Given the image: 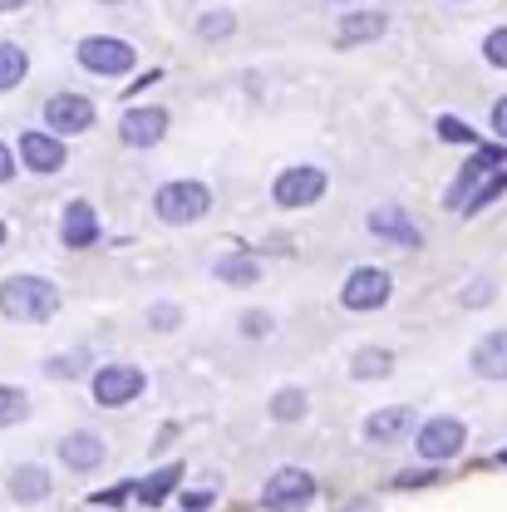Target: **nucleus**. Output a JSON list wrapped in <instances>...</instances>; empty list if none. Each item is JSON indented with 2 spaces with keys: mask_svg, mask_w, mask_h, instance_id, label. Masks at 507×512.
I'll list each match as a JSON object with an SVG mask.
<instances>
[{
  "mask_svg": "<svg viewBox=\"0 0 507 512\" xmlns=\"http://www.w3.org/2000/svg\"><path fill=\"white\" fill-rule=\"evenodd\" d=\"M104 5H119V0H104Z\"/></svg>",
  "mask_w": 507,
  "mask_h": 512,
  "instance_id": "nucleus-38",
  "label": "nucleus"
},
{
  "mask_svg": "<svg viewBox=\"0 0 507 512\" xmlns=\"http://www.w3.org/2000/svg\"><path fill=\"white\" fill-rule=\"evenodd\" d=\"M271 419H281V424L306 419V394H301V389H281V394L271 399Z\"/></svg>",
  "mask_w": 507,
  "mask_h": 512,
  "instance_id": "nucleus-24",
  "label": "nucleus"
},
{
  "mask_svg": "<svg viewBox=\"0 0 507 512\" xmlns=\"http://www.w3.org/2000/svg\"><path fill=\"white\" fill-rule=\"evenodd\" d=\"M325 188H330V178L320 168H286L276 178L271 197H276V207H311V202L325 197Z\"/></svg>",
  "mask_w": 507,
  "mask_h": 512,
  "instance_id": "nucleus-6",
  "label": "nucleus"
},
{
  "mask_svg": "<svg viewBox=\"0 0 507 512\" xmlns=\"http://www.w3.org/2000/svg\"><path fill=\"white\" fill-rule=\"evenodd\" d=\"M15 178V153H10V143H0V183H10Z\"/></svg>",
  "mask_w": 507,
  "mask_h": 512,
  "instance_id": "nucleus-31",
  "label": "nucleus"
},
{
  "mask_svg": "<svg viewBox=\"0 0 507 512\" xmlns=\"http://www.w3.org/2000/svg\"><path fill=\"white\" fill-rule=\"evenodd\" d=\"M493 128H498V138L507 143V99H498V104H493Z\"/></svg>",
  "mask_w": 507,
  "mask_h": 512,
  "instance_id": "nucleus-33",
  "label": "nucleus"
},
{
  "mask_svg": "<svg viewBox=\"0 0 507 512\" xmlns=\"http://www.w3.org/2000/svg\"><path fill=\"white\" fill-rule=\"evenodd\" d=\"M370 232L384 237V242H399V247H419V227H414V217L404 207H380L370 217Z\"/></svg>",
  "mask_w": 507,
  "mask_h": 512,
  "instance_id": "nucleus-13",
  "label": "nucleus"
},
{
  "mask_svg": "<svg viewBox=\"0 0 507 512\" xmlns=\"http://www.w3.org/2000/svg\"><path fill=\"white\" fill-rule=\"evenodd\" d=\"M0 311L10 320H50L60 311V291L45 276H10L0 281Z\"/></svg>",
  "mask_w": 507,
  "mask_h": 512,
  "instance_id": "nucleus-1",
  "label": "nucleus"
},
{
  "mask_svg": "<svg viewBox=\"0 0 507 512\" xmlns=\"http://www.w3.org/2000/svg\"><path fill=\"white\" fill-rule=\"evenodd\" d=\"M384 20L380 10H355V15H345L340 20V45H360V40H380L384 35Z\"/></svg>",
  "mask_w": 507,
  "mask_h": 512,
  "instance_id": "nucleus-18",
  "label": "nucleus"
},
{
  "mask_svg": "<svg viewBox=\"0 0 507 512\" xmlns=\"http://www.w3.org/2000/svg\"><path fill=\"white\" fill-rule=\"evenodd\" d=\"M25 74H30V55H25L20 45L0 40V94L15 89V84H25Z\"/></svg>",
  "mask_w": 507,
  "mask_h": 512,
  "instance_id": "nucleus-21",
  "label": "nucleus"
},
{
  "mask_svg": "<svg viewBox=\"0 0 507 512\" xmlns=\"http://www.w3.org/2000/svg\"><path fill=\"white\" fill-rule=\"evenodd\" d=\"M178 483H183V463H163V468H153V473L138 483V503H163Z\"/></svg>",
  "mask_w": 507,
  "mask_h": 512,
  "instance_id": "nucleus-19",
  "label": "nucleus"
},
{
  "mask_svg": "<svg viewBox=\"0 0 507 512\" xmlns=\"http://www.w3.org/2000/svg\"><path fill=\"white\" fill-rule=\"evenodd\" d=\"M311 498H316V478H311L306 468H281V473H271V483H266V493H261L266 512H306Z\"/></svg>",
  "mask_w": 507,
  "mask_h": 512,
  "instance_id": "nucleus-4",
  "label": "nucleus"
},
{
  "mask_svg": "<svg viewBox=\"0 0 507 512\" xmlns=\"http://www.w3.org/2000/svg\"><path fill=\"white\" fill-rule=\"evenodd\" d=\"M25 414H30V399H25L20 389L0 384V429H5V424H20Z\"/></svg>",
  "mask_w": 507,
  "mask_h": 512,
  "instance_id": "nucleus-26",
  "label": "nucleus"
},
{
  "mask_svg": "<svg viewBox=\"0 0 507 512\" xmlns=\"http://www.w3.org/2000/svg\"><path fill=\"white\" fill-rule=\"evenodd\" d=\"M153 212H158L163 222H173V227H188V222H197V217H207V212H212V188H207V183H197V178L163 183L158 197H153Z\"/></svg>",
  "mask_w": 507,
  "mask_h": 512,
  "instance_id": "nucleus-2",
  "label": "nucleus"
},
{
  "mask_svg": "<svg viewBox=\"0 0 507 512\" xmlns=\"http://www.w3.org/2000/svg\"><path fill=\"white\" fill-rule=\"evenodd\" d=\"M183 508H188V512H207V508H212V493H183Z\"/></svg>",
  "mask_w": 507,
  "mask_h": 512,
  "instance_id": "nucleus-32",
  "label": "nucleus"
},
{
  "mask_svg": "<svg viewBox=\"0 0 507 512\" xmlns=\"http://www.w3.org/2000/svg\"><path fill=\"white\" fill-rule=\"evenodd\" d=\"M498 458H503V463H507V448H503V453H498Z\"/></svg>",
  "mask_w": 507,
  "mask_h": 512,
  "instance_id": "nucleus-37",
  "label": "nucleus"
},
{
  "mask_svg": "<svg viewBox=\"0 0 507 512\" xmlns=\"http://www.w3.org/2000/svg\"><path fill=\"white\" fill-rule=\"evenodd\" d=\"M138 394H143V370H133V365H104L94 375V399L104 409H119V404L138 399Z\"/></svg>",
  "mask_w": 507,
  "mask_h": 512,
  "instance_id": "nucleus-8",
  "label": "nucleus"
},
{
  "mask_svg": "<svg viewBox=\"0 0 507 512\" xmlns=\"http://www.w3.org/2000/svg\"><path fill=\"white\" fill-rule=\"evenodd\" d=\"M394 370V355L389 350H360L355 355V380H384Z\"/></svg>",
  "mask_w": 507,
  "mask_h": 512,
  "instance_id": "nucleus-23",
  "label": "nucleus"
},
{
  "mask_svg": "<svg viewBox=\"0 0 507 512\" xmlns=\"http://www.w3.org/2000/svg\"><path fill=\"white\" fill-rule=\"evenodd\" d=\"M0 247H5V222H0Z\"/></svg>",
  "mask_w": 507,
  "mask_h": 512,
  "instance_id": "nucleus-36",
  "label": "nucleus"
},
{
  "mask_svg": "<svg viewBox=\"0 0 507 512\" xmlns=\"http://www.w3.org/2000/svg\"><path fill=\"white\" fill-rule=\"evenodd\" d=\"M483 60L498 64V69H507V25H498V30L483 40Z\"/></svg>",
  "mask_w": 507,
  "mask_h": 512,
  "instance_id": "nucleus-27",
  "label": "nucleus"
},
{
  "mask_svg": "<svg viewBox=\"0 0 507 512\" xmlns=\"http://www.w3.org/2000/svg\"><path fill=\"white\" fill-rule=\"evenodd\" d=\"M468 365L483 380H507V330H493L488 340H478V350H473Z\"/></svg>",
  "mask_w": 507,
  "mask_h": 512,
  "instance_id": "nucleus-15",
  "label": "nucleus"
},
{
  "mask_svg": "<svg viewBox=\"0 0 507 512\" xmlns=\"http://www.w3.org/2000/svg\"><path fill=\"white\" fill-rule=\"evenodd\" d=\"M340 301H345V311H380L384 301H389V276H384L380 266H360L345 281Z\"/></svg>",
  "mask_w": 507,
  "mask_h": 512,
  "instance_id": "nucleus-7",
  "label": "nucleus"
},
{
  "mask_svg": "<svg viewBox=\"0 0 507 512\" xmlns=\"http://www.w3.org/2000/svg\"><path fill=\"white\" fill-rule=\"evenodd\" d=\"M498 168H507V148H478V153L463 163V173L453 178V188H448L444 202L453 207V212H463V207H468V197L483 188V183H488Z\"/></svg>",
  "mask_w": 507,
  "mask_h": 512,
  "instance_id": "nucleus-5",
  "label": "nucleus"
},
{
  "mask_svg": "<svg viewBox=\"0 0 507 512\" xmlns=\"http://www.w3.org/2000/svg\"><path fill=\"white\" fill-rule=\"evenodd\" d=\"M148 320H153L158 330H173V325L183 320V311H178V306H153V311H148Z\"/></svg>",
  "mask_w": 507,
  "mask_h": 512,
  "instance_id": "nucleus-29",
  "label": "nucleus"
},
{
  "mask_svg": "<svg viewBox=\"0 0 507 512\" xmlns=\"http://www.w3.org/2000/svg\"><path fill=\"white\" fill-rule=\"evenodd\" d=\"M20 158H25L35 173H60L64 168L60 133H25V138H20Z\"/></svg>",
  "mask_w": 507,
  "mask_h": 512,
  "instance_id": "nucleus-12",
  "label": "nucleus"
},
{
  "mask_svg": "<svg viewBox=\"0 0 507 512\" xmlns=\"http://www.w3.org/2000/svg\"><path fill=\"white\" fill-rule=\"evenodd\" d=\"M488 296H493V281H478V286H468L463 306H488Z\"/></svg>",
  "mask_w": 507,
  "mask_h": 512,
  "instance_id": "nucleus-30",
  "label": "nucleus"
},
{
  "mask_svg": "<svg viewBox=\"0 0 507 512\" xmlns=\"http://www.w3.org/2000/svg\"><path fill=\"white\" fill-rule=\"evenodd\" d=\"M45 124L50 133H84V128H94V104L84 94H55V99H45Z\"/></svg>",
  "mask_w": 507,
  "mask_h": 512,
  "instance_id": "nucleus-11",
  "label": "nucleus"
},
{
  "mask_svg": "<svg viewBox=\"0 0 507 512\" xmlns=\"http://www.w3.org/2000/svg\"><path fill=\"white\" fill-rule=\"evenodd\" d=\"M409 419H414V414H409V409H399V404H394V409H380V414H370V419H365V439L389 444V439H399V434L409 429Z\"/></svg>",
  "mask_w": 507,
  "mask_h": 512,
  "instance_id": "nucleus-20",
  "label": "nucleus"
},
{
  "mask_svg": "<svg viewBox=\"0 0 507 512\" xmlns=\"http://www.w3.org/2000/svg\"><path fill=\"white\" fill-rule=\"evenodd\" d=\"M232 30H237V15H232V10H207V15L197 20V35H202V40H227Z\"/></svg>",
  "mask_w": 507,
  "mask_h": 512,
  "instance_id": "nucleus-25",
  "label": "nucleus"
},
{
  "mask_svg": "<svg viewBox=\"0 0 507 512\" xmlns=\"http://www.w3.org/2000/svg\"><path fill=\"white\" fill-rule=\"evenodd\" d=\"M60 458H64V468L89 473V468L104 463V439H94V434H69V439L60 444Z\"/></svg>",
  "mask_w": 507,
  "mask_h": 512,
  "instance_id": "nucleus-16",
  "label": "nucleus"
},
{
  "mask_svg": "<svg viewBox=\"0 0 507 512\" xmlns=\"http://www.w3.org/2000/svg\"><path fill=\"white\" fill-rule=\"evenodd\" d=\"M163 133H168V109H158V104H138L119 119V138L128 148H153Z\"/></svg>",
  "mask_w": 507,
  "mask_h": 512,
  "instance_id": "nucleus-9",
  "label": "nucleus"
},
{
  "mask_svg": "<svg viewBox=\"0 0 507 512\" xmlns=\"http://www.w3.org/2000/svg\"><path fill=\"white\" fill-rule=\"evenodd\" d=\"M242 330H247V335H266V330H271V316H247Z\"/></svg>",
  "mask_w": 507,
  "mask_h": 512,
  "instance_id": "nucleus-34",
  "label": "nucleus"
},
{
  "mask_svg": "<svg viewBox=\"0 0 507 512\" xmlns=\"http://www.w3.org/2000/svg\"><path fill=\"white\" fill-rule=\"evenodd\" d=\"M79 64L89 69V74H104V79H119L128 74L138 55H133V45L128 40H114V35H89V40H79Z\"/></svg>",
  "mask_w": 507,
  "mask_h": 512,
  "instance_id": "nucleus-3",
  "label": "nucleus"
},
{
  "mask_svg": "<svg viewBox=\"0 0 507 512\" xmlns=\"http://www.w3.org/2000/svg\"><path fill=\"white\" fill-rule=\"evenodd\" d=\"M30 0H0V10H25Z\"/></svg>",
  "mask_w": 507,
  "mask_h": 512,
  "instance_id": "nucleus-35",
  "label": "nucleus"
},
{
  "mask_svg": "<svg viewBox=\"0 0 507 512\" xmlns=\"http://www.w3.org/2000/svg\"><path fill=\"white\" fill-rule=\"evenodd\" d=\"M468 439V429H463V419H429L424 429H419V458H429V463H444L453 458L458 448Z\"/></svg>",
  "mask_w": 507,
  "mask_h": 512,
  "instance_id": "nucleus-10",
  "label": "nucleus"
},
{
  "mask_svg": "<svg viewBox=\"0 0 507 512\" xmlns=\"http://www.w3.org/2000/svg\"><path fill=\"white\" fill-rule=\"evenodd\" d=\"M10 498H20V503H40V498H50V468H40V463H20V468L10 473Z\"/></svg>",
  "mask_w": 507,
  "mask_h": 512,
  "instance_id": "nucleus-17",
  "label": "nucleus"
},
{
  "mask_svg": "<svg viewBox=\"0 0 507 512\" xmlns=\"http://www.w3.org/2000/svg\"><path fill=\"white\" fill-rule=\"evenodd\" d=\"M217 281H227V286H256L261 281V266L247 261V256H227V261H217Z\"/></svg>",
  "mask_w": 507,
  "mask_h": 512,
  "instance_id": "nucleus-22",
  "label": "nucleus"
},
{
  "mask_svg": "<svg viewBox=\"0 0 507 512\" xmlns=\"http://www.w3.org/2000/svg\"><path fill=\"white\" fill-rule=\"evenodd\" d=\"M60 237H64V247H89V242H99V212H94L89 202H69V207H64Z\"/></svg>",
  "mask_w": 507,
  "mask_h": 512,
  "instance_id": "nucleus-14",
  "label": "nucleus"
},
{
  "mask_svg": "<svg viewBox=\"0 0 507 512\" xmlns=\"http://www.w3.org/2000/svg\"><path fill=\"white\" fill-rule=\"evenodd\" d=\"M439 138H448V143H473V128L458 124V119H439Z\"/></svg>",
  "mask_w": 507,
  "mask_h": 512,
  "instance_id": "nucleus-28",
  "label": "nucleus"
}]
</instances>
